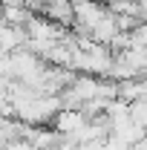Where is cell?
<instances>
[{
	"mask_svg": "<svg viewBox=\"0 0 147 150\" xmlns=\"http://www.w3.org/2000/svg\"><path fill=\"white\" fill-rule=\"evenodd\" d=\"M46 150H72V144H66V142H61V144H55V147H46Z\"/></svg>",
	"mask_w": 147,
	"mask_h": 150,
	"instance_id": "cell-3",
	"label": "cell"
},
{
	"mask_svg": "<svg viewBox=\"0 0 147 150\" xmlns=\"http://www.w3.org/2000/svg\"><path fill=\"white\" fill-rule=\"evenodd\" d=\"M18 49H26V29L23 26H9L0 20V52L12 55Z\"/></svg>",
	"mask_w": 147,
	"mask_h": 150,
	"instance_id": "cell-1",
	"label": "cell"
},
{
	"mask_svg": "<svg viewBox=\"0 0 147 150\" xmlns=\"http://www.w3.org/2000/svg\"><path fill=\"white\" fill-rule=\"evenodd\" d=\"M6 150H35V147H32L29 142H9V144H6Z\"/></svg>",
	"mask_w": 147,
	"mask_h": 150,
	"instance_id": "cell-2",
	"label": "cell"
},
{
	"mask_svg": "<svg viewBox=\"0 0 147 150\" xmlns=\"http://www.w3.org/2000/svg\"><path fill=\"white\" fill-rule=\"evenodd\" d=\"M98 3H104V6H110V3H112V0H98Z\"/></svg>",
	"mask_w": 147,
	"mask_h": 150,
	"instance_id": "cell-5",
	"label": "cell"
},
{
	"mask_svg": "<svg viewBox=\"0 0 147 150\" xmlns=\"http://www.w3.org/2000/svg\"><path fill=\"white\" fill-rule=\"evenodd\" d=\"M6 144H9V139H6V133H3V127H0V150H6Z\"/></svg>",
	"mask_w": 147,
	"mask_h": 150,
	"instance_id": "cell-4",
	"label": "cell"
}]
</instances>
